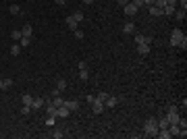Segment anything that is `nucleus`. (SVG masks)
Listing matches in <instances>:
<instances>
[{"label": "nucleus", "instance_id": "f257e3e1", "mask_svg": "<svg viewBox=\"0 0 187 139\" xmlns=\"http://www.w3.org/2000/svg\"><path fill=\"white\" fill-rule=\"evenodd\" d=\"M144 133L145 135H150V137H156V133H158V125H156V118H148L144 125Z\"/></svg>", "mask_w": 187, "mask_h": 139}, {"label": "nucleus", "instance_id": "f03ea898", "mask_svg": "<svg viewBox=\"0 0 187 139\" xmlns=\"http://www.w3.org/2000/svg\"><path fill=\"white\" fill-rule=\"evenodd\" d=\"M183 37H185V33H183L181 29H173V33H171V46H175V48H177Z\"/></svg>", "mask_w": 187, "mask_h": 139}, {"label": "nucleus", "instance_id": "7ed1b4c3", "mask_svg": "<svg viewBox=\"0 0 187 139\" xmlns=\"http://www.w3.org/2000/svg\"><path fill=\"white\" fill-rule=\"evenodd\" d=\"M123 11H125V15H127V17H133V15L137 13L139 8L135 7V4H133V2H127V4H125V7H123Z\"/></svg>", "mask_w": 187, "mask_h": 139}, {"label": "nucleus", "instance_id": "20e7f679", "mask_svg": "<svg viewBox=\"0 0 187 139\" xmlns=\"http://www.w3.org/2000/svg\"><path fill=\"white\" fill-rule=\"evenodd\" d=\"M79 77H81V81H87V79H90V73H87V64H85V63H79Z\"/></svg>", "mask_w": 187, "mask_h": 139}, {"label": "nucleus", "instance_id": "39448f33", "mask_svg": "<svg viewBox=\"0 0 187 139\" xmlns=\"http://www.w3.org/2000/svg\"><path fill=\"white\" fill-rule=\"evenodd\" d=\"M104 102H100V100H94V104H91V110H94V114H102L104 112Z\"/></svg>", "mask_w": 187, "mask_h": 139}, {"label": "nucleus", "instance_id": "423d86ee", "mask_svg": "<svg viewBox=\"0 0 187 139\" xmlns=\"http://www.w3.org/2000/svg\"><path fill=\"white\" fill-rule=\"evenodd\" d=\"M44 104H46V100H44V98H33V102H31V110H40Z\"/></svg>", "mask_w": 187, "mask_h": 139}, {"label": "nucleus", "instance_id": "0eeeda50", "mask_svg": "<svg viewBox=\"0 0 187 139\" xmlns=\"http://www.w3.org/2000/svg\"><path fill=\"white\" fill-rule=\"evenodd\" d=\"M135 42H137V44H150V46H152V37H150V35L137 33V35H135Z\"/></svg>", "mask_w": 187, "mask_h": 139}, {"label": "nucleus", "instance_id": "6e6552de", "mask_svg": "<svg viewBox=\"0 0 187 139\" xmlns=\"http://www.w3.org/2000/svg\"><path fill=\"white\" fill-rule=\"evenodd\" d=\"M69 108H67V106H65V104H62V106H58V108H56V116H60V118H67V116H69Z\"/></svg>", "mask_w": 187, "mask_h": 139}, {"label": "nucleus", "instance_id": "1a4fd4ad", "mask_svg": "<svg viewBox=\"0 0 187 139\" xmlns=\"http://www.w3.org/2000/svg\"><path fill=\"white\" fill-rule=\"evenodd\" d=\"M123 33H135V23H133V21H127L123 25Z\"/></svg>", "mask_w": 187, "mask_h": 139}, {"label": "nucleus", "instance_id": "9d476101", "mask_svg": "<svg viewBox=\"0 0 187 139\" xmlns=\"http://www.w3.org/2000/svg\"><path fill=\"white\" fill-rule=\"evenodd\" d=\"M21 52H23V46H21L19 42H15L13 46H11V54H13V56H19Z\"/></svg>", "mask_w": 187, "mask_h": 139}, {"label": "nucleus", "instance_id": "9b49d317", "mask_svg": "<svg viewBox=\"0 0 187 139\" xmlns=\"http://www.w3.org/2000/svg\"><path fill=\"white\" fill-rule=\"evenodd\" d=\"M137 52H139L141 56L150 54V44H137Z\"/></svg>", "mask_w": 187, "mask_h": 139}, {"label": "nucleus", "instance_id": "f8f14e48", "mask_svg": "<svg viewBox=\"0 0 187 139\" xmlns=\"http://www.w3.org/2000/svg\"><path fill=\"white\" fill-rule=\"evenodd\" d=\"M65 106L73 112V110H77V108H79V102H77V100H65Z\"/></svg>", "mask_w": 187, "mask_h": 139}, {"label": "nucleus", "instance_id": "ddd939ff", "mask_svg": "<svg viewBox=\"0 0 187 139\" xmlns=\"http://www.w3.org/2000/svg\"><path fill=\"white\" fill-rule=\"evenodd\" d=\"M11 85H13V79H0V91L8 89Z\"/></svg>", "mask_w": 187, "mask_h": 139}, {"label": "nucleus", "instance_id": "4468645a", "mask_svg": "<svg viewBox=\"0 0 187 139\" xmlns=\"http://www.w3.org/2000/svg\"><path fill=\"white\" fill-rule=\"evenodd\" d=\"M150 8V17H162V8H158V7H148Z\"/></svg>", "mask_w": 187, "mask_h": 139}, {"label": "nucleus", "instance_id": "2eb2a0df", "mask_svg": "<svg viewBox=\"0 0 187 139\" xmlns=\"http://www.w3.org/2000/svg\"><path fill=\"white\" fill-rule=\"evenodd\" d=\"M156 125H158V129H168L171 123H168V118H166V116H162L160 120H156Z\"/></svg>", "mask_w": 187, "mask_h": 139}, {"label": "nucleus", "instance_id": "dca6fc26", "mask_svg": "<svg viewBox=\"0 0 187 139\" xmlns=\"http://www.w3.org/2000/svg\"><path fill=\"white\" fill-rule=\"evenodd\" d=\"M77 25H79V23H77L73 17H67V27H69V29H73V31H75V29H79Z\"/></svg>", "mask_w": 187, "mask_h": 139}, {"label": "nucleus", "instance_id": "f3484780", "mask_svg": "<svg viewBox=\"0 0 187 139\" xmlns=\"http://www.w3.org/2000/svg\"><path fill=\"white\" fill-rule=\"evenodd\" d=\"M21 102H23V106H31V102H33V98L29 96V93H23V96H21Z\"/></svg>", "mask_w": 187, "mask_h": 139}, {"label": "nucleus", "instance_id": "a211bd4d", "mask_svg": "<svg viewBox=\"0 0 187 139\" xmlns=\"http://www.w3.org/2000/svg\"><path fill=\"white\" fill-rule=\"evenodd\" d=\"M21 33H23V35H33V27H31L29 23H25L23 29H21Z\"/></svg>", "mask_w": 187, "mask_h": 139}, {"label": "nucleus", "instance_id": "6ab92c4d", "mask_svg": "<svg viewBox=\"0 0 187 139\" xmlns=\"http://www.w3.org/2000/svg\"><path fill=\"white\" fill-rule=\"evenodd\" d=\"M175 11H177L175 7H168V4H166V7L162 8V15H166V17H173V15H175Z\"/></svg>", "mask_w": 187, "mask_h": 139}, {"label": "nucleus", "instance_id": "aec40b11", "mask_svg": "<svg viewBox=\"0 0 187 139\" xmlns=\"http://www.w3.org/2000/svg\"><path fill=\"white\" fill-rule=\"evenodd\" d=\"M19 44L23 46V48H27L29 44H31V35H23V37L19 40Z\"/></svg>", "mask_w": 187, "mask_h": 139}, {"label": "nucleus", "instance_id": "412c9836", "mask_svg": "<svg viewBox=\"0 0 187 139\" xmlns=\"http://www.w3.org/2000/svg\"><path fill=\"white\" fill-rule=\"evenodd\" d=\"M117 98H112V96H108V100H106V102H104V106H108V108H114V106H117Z\"/></svg>", "mask_w": 187, "mask_h": 139}, {"label": "nucleus", "instance_id": "4be33fe9", "mask_svg": "<svg viewBox=\"0 0 187 139\" xmlns=\"http://www.w3.org/2000/svg\"><path fill=\"white\" fill-rule=\"evenodd\" d=\"M11 37H13V42H19L21 37H23V33H21V29H15V31H11Z\"/></svg>", "mask_w": 187, "mask_h": 139}, {"label": "nucleus", "instance_id": "5701e85b", "mask_svg": "<svg viewBox=\"0 0 187 139\" xmlns=\"http://www.w3.org/2000/svg\"><path fill=\"white\" fill-rule=\"evenodd\" d=\"M179 125H168V133H171V135H177V137H179Z\"/></svg>", "mask_w": 187, "mask_h": 139}, {"label": "nucleus", "instance_id": "b1692460", "mask_svg": "<svg viewBox=\"0 0 187 139\" xmlns=\"http://www.w3.org/2000/svg\"><path fill=\"white\" fill-rule=\"evenodd\" d=\"M175 19H177V21H183V19H185V11H183V8L175 11Z\"/></svg>", "mask_w": 187, "mask_h": 139}, {"label": "nucleus", "instance_id": "393cba45", "mask_svg": "<svg viewBox=\"0 0 187 139\" xmlns=\"http://www.w3.org/2000/svg\"><path fill=\"white\" fill-rule=\"evenodd\" d=\"M71 17H73L77 23H81V21H83V13H81V11H75V13L71 15Z\"/></svg>", "mask_w": 187, "mask_h": 139}, {"label": "nucleus", "instance_id": "a878e982", "mask_svg": "<svg viewBox=\"0 0 187 139\" xmlns=\"http://www.w3.org/2000/svg\"><path fill=\"white\" fill-rule=\"evenodd\" d=\"M96 100H100V102H106V100H108V93H106V91H100V93L96 96Z\"/></svg>", "mask_w": 187, "mask_h": 139}, {"label": "nucleus", "instance_id": "bb28decb", "mask_svg": "<svg viewBox=\"0 0 187 139\" xmlns=\"http://www.w3.org/2000/svg\"><path fill=\"white\" fill-rule=\"evenodd\" d=\"M52 104H54L56 108H58V106H62V104H65V100H62L60 96H58V98H52Z\"/></svg>", "mask_w": 187, "mask_h": 139}, {"label": "nucleus", "instance_id": "cd10ccee", "mask_svg": "<svg viewBox=\"0 0 187 139\" xmlns=\"http://www.w3.org/2000/svg\"><path fill=\"white\" fill-rule=\"evenodd\" d=\"M8 11H11L13 15H19L21 13V7H19V4H11V8H8Z\"/></svg>", "mask_w": 187, "mask_h": 139}, {"label": "nucleus", "instance_id": "c85d7f7f", "mask_svg": "<svg viewBox=\"0 0 187 139\" xmlns=\"http://www.w3.org/2000/svg\"><path fill=\"white\" fill-rule=\"evenodd\" d=\"M21 114H23V116H29V114H31V106H23V108H21Z\"/></svg>", "mask_w": 187, "mask_h": 139}, {"label": "nucleus", "instance_id": "c756f323", "mask_svg": "<svg viewBox=\"0 0 187 139\" xmlns=\"http://www.w3.org/2000/svg\"><path fill=\"white\" fill-rule=\"evenodd\" d=\"M62 135H65V133H62L60 129H54V131H52V137L54 139H62Z\"/></svg>", "mask_w": 187, "mask_h": 139}, {"label": "nucleus", "instance_id": "7c9ffc66", "mask_svg": "<svg viewBox=\"0 0 187 139\" xmlns=\"http://www.w3.org/2000/svg\"><path fill=\"white\" fill-rule=\"evenodd\" d=\"M56 87H58V89H65V87H67V81H65V79H60V81H56Z\"/></svg>", "mask_w": 187, "mask_h": 139}, {"label": "nucleus", "instance_id": "2f4dec72", "mask_svg": "<svg viewBox=\"0 0 187 139\" xmlns=\"http://www.w3.org/2000/svg\"><path fill=\"white\" fill-rule=\"evenodd\" d=\"M54 123H56V116H48L46 118V125L48 127H54Z\"/></svg>", "mask_w": 187, "mask_h": 139}, {"label": "nucleus", "instance_id": "473e14b6", "mask_svg": "<svg viewBox=\"0 0 187 139\" xmlns=\"http://www.w3.org/2000/svg\"><path fill=\"white\" fill-rule=\"evenodd\" d=\"M177 48H181V50H185V48H187V37H183V40H181Z\"/></svg>", "mask_w": 187, "mask_h": 139}, {"label": "nucleus", "instance_id": "72a5a7b5", "mask_svg": "<svg viewBox=\"0 0 187 139\" xmlns=\"http://www.w3.org/2000/svg\"><path fill=\"white\" fill-rule=\"evenodd\" d=\"M154 7H158V8H164V7H166V2H164V0H156V2H154Z\"/></svg>", "mask_w": 187, "mask_h": 139}, {"label": "nucleus", "instance_id": "f704fd0d", "mask_svg": "<svg viewBox=\"0 0 187 139\" xmlns=\"http://www.w3.org/2000/svg\"><path fill=\"white\" fill-rule=\"evenodd\" d=\"M73 33H75V37H77V40H83V31H81V29H75Z\"/></svg>", "mask_w": 187, "mask_h": 139}, {"label": "nucleus", "instance_id": "c9c22d12", "mask_svg": "<svg viewBox=\"0 0 187 139\" xmlns=\"http://www.w3.org/2000/svg\"><path fill=\"white\" fill-rule=\"evenodd\" d=\"M177 2H179V7L183 8V11H185V8H187V0H177Z\"/></svg>", "mask_w": 187, "mask_h": 139}, {"label": "nucleus", "instance_id": "e433bc0d", "mask_svg": "<svg viewBox=\"0 0 187 139\" xmlns=\"http://www.w3.org/2000/svg\"><path fill=\"white\" fill-rule=\"evenodd\" d=\"M94 100H96V96H87V98H85V102H87V104H94Z\"/></svg>", "mask_w": 187, "mask_h": 139}, {"label": "nucleus", "instance_id": "4c0bfd02", "mask_svg": "<svg viewBox=\"0 0 187 139\" xmlns=\"http://www.w3.org/2000/svg\"><path fill=\"white\" fill-rule=\"evenodd\" d=\"M166 4H168V7H177V0H164Z\"/></svg>", "mask_w": 187, "mask_h": 139}, {"label": "nucleus", "instance_id": "58836bf2", "mask_svg": "<svg viewBox=\"0 0 187 139\" xmlns=\"http://www.w3.org/2000/svg\"><path fill=\"white\" fill-rule=\"evenodd\" d=\"M154 2H156V0H144V4H145V7H152Z\"/></svg>", "mask_w": 187, "mask_h": 139}, {"label": "nucleus", "instance_id": "ea45409f", "mask_svg": "<svg viewBox=\"0 0 187 139\" xmlns=\"http://www.w3.org/2000/svg\"><path fill=\"white\" fill-rule=\"evenodd\" d=\"M127 2H129V0H117V4H121V7H125Z\"/></svg>", "mask_w": 187, "mask_h": 139}, {"label": "nucleus", "instance_id": "a19ab883", "mask_svg": "<svg viewBox=\"0 0 187 139\" xmlns=\"http://www.w3.org/2000/svg\"><path fill=\"white\" fill-rule=\"evenodd\" d=\"M56 4H58V7H62V4H65V0H54Z\"/></svg>", "mask_w": 187, "mask_h": 139}, {"label": "nucleus", "instance_id": "79ce46f5", "mask_svg": "<svg viewBox=\"0 0 187 139\" xmlns=\"http://www.w3.org/2000/svg\"><path fill=\"white\" fill-rule=\"evenodd\" d=\"M91 2H94V0H83V4H91Z\"/></svg>", "mask_w": 187, "mask_h": 139}]
</instances>
